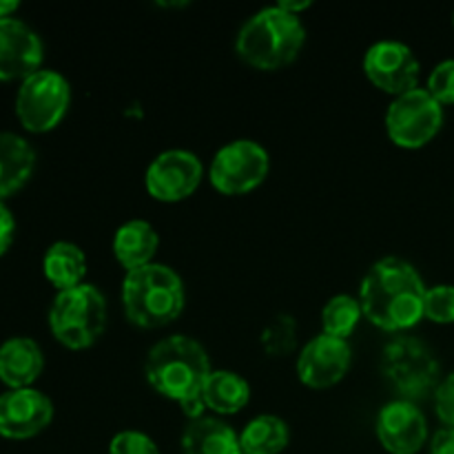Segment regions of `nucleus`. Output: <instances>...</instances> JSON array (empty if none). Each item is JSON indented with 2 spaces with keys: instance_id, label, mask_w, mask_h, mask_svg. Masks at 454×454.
<instances>
[{
  "instance_id": "nucleus-11",
  "label": "nucleus",
  "mask_w": 454,
  "mask_h": 454,
  "mask_svg": "<svg viewBox=\"0 0 454 454\" xmlns=\"http://www.w3.org/2000/svg\"><path fill=\"white\" fill-rule=\"evenodd\" d=\"M419 60L406 43L380 40L364 56V74L381 91L402 96L419 87Z\"/></svg>"
},
{
  "instance_id": "nucleus-14",
  "label": "nucleus",
  "mask_w": 454,
  "mask_h": 454,
  "mask_svg": "<svg viewBox=\"0 0 454 454\" xmlns=\"http://www.w3.org/2000/svg\"><path fill=\"white\" fill-rule=\"evenodd\" d=\"M53 419V403L35 388L7 390L0 395V437L31 439Z\"/></svg>"
},
{
  "instance_id": "nucleus-19",
  "label": "nucleus",
  "mask_w": 454,
  "mask_h": 454,
  "mask_svg": "<svg viewBox=\"0 0 454 454\" xmlns=\"http://www.w3.org/2000/svg\"><path fill=\"white\" fill-rule=\"evenodd\" d=\"M182 454H242L239 434L215 417H200L182 433Z\"/></svg>"
},
{
  "instance_id": "nucleus-18",
  "label": "nucleus",
  "mask_w": 454,
  "mask_h": 454,
  "mask_svg": "<svg viewBox=\"0 0 454 454\" xmlns=\"http://www.w3.org/2000/svg\"><path fill=\"white\" fill-rule=\"evenodd\" d=\"M35 168V151L18 133L0 131V202L18 193Z\"/></svg>"
},
{
  "instance_id": "nucleus-21",
  "label": "nucleus",
  "mask_w": 454,
  "mask_h": 454,
  "mask_svg": "<svg viewBox=\"0 0 454 454\" xmlns=\"http://www.w3.org/2000/svg\"><path fill=\"white\" fill-rule=\"evenodd\" d=\"M202 397L207 408L217 415H235L247 408L251 399V386L233 371H213L204 384Z\"/></svg>"
},
{
  "instance_id": "nucleus-4",
  "label": "nucleus",
  "mask_w": 454,
  "mask_h": 454,
  "mask_svg": "<svg viewBox=\"0 0 454 454\" xmlns=\"http://www.w3.org/2000/svg\"><path fill=\"white\" fill-rule=\"evenodd\" d=\"M186 304L184 282L164 264L129 270L122 282L124 315L133 326L162 328L176 322Z\"/></svg>"
},
{
  "instance_id": "nucleus-23",
  "label": "nucleus",
  "mask_w": 454,
  "mask_h": 454,
  "mask_svg": "<svg viewBox=\"0 0 454 454\" xmlns=\"http://www.w3.org/2000/svg\"><path fill=\"white\" fill-rule=\"evenodd\" d=\"M362 317L364 310L362 304H359V297L346 295V293L331 297L322 310L324 335L337 337V340H348Z\"/></svg>"
},
{
  "instance_id": "nucleus-16",
  "label": "nucleus",
  "mask_w": 454,
  "mask_h": 454,
  "mask_svg": "<svg viewBox=\"0 0 454 454\" xmlns=\"http://www.w3.org/2000/svg\"><path fill=\"white\" fill-rule=\"evenodd\" d=\"M43 368V348L29 337H12L0 346V381L9 390L31 388Z\"/></svg>"
},
{
  "instance_id": "nucleus-27",
  "label": "nucleus",
  "mask_w": 454,
  "mask_h": 454,
  "mask_svg": "<svg viewBox=\"0 0 454 454\" xmlns=\"http://www.w3.org/2000/svg\"><path fill=\"white\" fill-rule=\"evenodd\" d=\"M109 454H160L153 439L137 430H122L109 443Z\"/></svg>"
},
{
  "instance_id": "nucleus-9",
  "label": "nucleus",
  "mask_w": 454,
  "mask_h": 454,
  "mask_svg": "<svg viewBox=\"0 0 454 454\" xmlns=\"http://www.w3.org/2000/svg\"><path fill=\"white\" fill-rule=\"evenodd\" d=\"M270 168L269 151L255 140H233L211 160V184L224 195H247L266 180Z\"/></svg>"
},
{
  "instance_id": "nucleus-6",
  "label": "nucleus",
  "mask_w": 454,
  "mask_h": 454,
  "mask_svg": "<svg viewBox=\"0 0 454 454\" xmlns=\"http://www.w3.org/2000/svg\"><path fill=\"white\" fill-rule=\"evenodd\" d=\"M49 328L62 346L84 350L96 344L106 328V300L93 284L60 291L49 309Z\"/></svg>"
},
{
  "instance_id": "nucleus-24",
  "label": "nucleus",
  "mask_w": 454,
  "mask_h": 454,
  "mask_svg": "<svg viewBox=\"0 0 454 454\" xmlns=\"http://www.w3.org/2000/svg\"><path fill=\"white\" fill-rule=\"evenodd\" d=\"M297 346V322L291 315L282 313L270 319L262 333V348L270 357H286Z\"/></svg>"
},
{
  "instance_id": "nucleus-15",
  "label": "nucleus",
  "mask_w": 454,
  "mask_h": 454,
  "mask_svg": "<svg viewBox=\"0 0 454 454\" xmlns=\"http://www.w3.org/2000/svg\"><path fill=\"white\" fill-rule=\"evenodd\" d=\"M44 47L40 35L18 18L0 20V80H27L43 69Z\"/></svg>"
},
{
  "instance_id": "nucleus-7",
  "label": "nucleus",
  "mask_w": 454,
  "mask_h": 454,
  "mask_svg": "<svg viewBox=\"0 0 454 454\" xmlns=\"http://www.w3.org/2000/svg\"><path fill=\"white\" fill-rule=\"evenodd\" d=\"M71 105V84L60 71L40 69L22 80L16 93V115L31 133H47L62 122Z\"/></svg>"
},
{
  "instance_id": "nucleus-8",
  "label": "nucleus",
  "mask_w": 454,
  "mask_h": 454,
  "mask_svg": "<svg viewBox=\"0 0 454 454\" xmlns=\"http://www.w3.org/2000/svg\"><path fill=\"white\" fill-rule=\"evenodd\" d=\"M443 127V106L417 87L390 102L386 111V131L402 149H421L434 140Z\"/></svg>"
},
{
  "instance_id": "nucleus-3",
  "label": "nucleus",
  "mask_w": 454,
  "mask_h": 454,
  "mask_svg": "<svg viewBox=\"0 0 454 454\" xmlns=\"http://www.w3.org/2000/svg\"><path fill=\"white\" fill-rule=\"evenodd\" d=\"M304 40L306 29L301 18L275 4L244 22L235 40V51L255 69L278 71L300 56Z\"/></svg>"
},
{
  "instance_id": "nucleus-5",
  "label": "nucleus",
  "mask_w": 454,
  "mask_h": 454,
  "mask_svg": "<svg viewBox=\"0 0 454 454\" xmlns=\"http://www.w3.org/2000/svg\"><path fill=\"white\" fill-rule=\"evenodd\" d=\"M381 372L399 399L415 403L426 399L442 384V366L426 341L412 335H397L381 350Z\"/></svg>"
},
{
  "instance_id": "nucleus-1",
  "label": "nucleus",
  "mask_w": 454,
  "mask_h": 454,
  "mask_svg": "<svg viewBox=\"0 0 454 454\" xmlns=\"http://www.w3.org/2000/svg\"><path fill=\"white\" fill-rule=\"evenodd\" d=\"M428 286L419 270L402 257L375 262L359 286L364 317L386 333L403 335L424 319Z\"/></svg>"
},
{
  "instance_id": "nucleus-2",
  "label": "nucleus",
  "mask_w": 454,
  "mask_h": 454,
  "mask_svg": "<svg viewBox=\"0 0 454 454\" xmlns=\"http://www.w3.org/2000/svg\"><path fill=\"white\" fill-rule=\"evenodd\" d=\"M211 359L198 340L171 335L151 346L145 362V375L151 388L173 402L202 395L211 375Z\"/></svg>"
},
{
  "instance_id": "nucleus-17",
  "label": "nucleus",
  "mask_w": 454,
  "mask_h": 454,
  "mask_svg": "<svg viewBox=\"0 0 454 454\" xmlns=\"http://www.w3.org/2000/svg\"><path fill=\"white\" fill-rule=\"evenodd\" d=\"M160 247V235L146 220H129L115 231L114 255L124 270H136L153 264Z\"/></svg>"
},
{
  "instance_id": "nucleus-31",
  "label": "nucleus",
  "mask_w": 454,
  "mask_h": 454,
  "mask_svg": "<svg viewBox=\"0 0 454 454\" xmlns=\"http://www.w3.org/2000/svg\"><path fill=\"white\" fill-rule=\"evenodd\" d=\"M278 4L284 9V12L293 13V16H300L301 12H306V9L310 7V0H295V3H291V0H282V3Z\"/></svg>"
},
{
  "instance_id": "nucleus-26",
  "label": "nucleus",
  "mask_w": 454,
  "mask_h": 454,
  "mask_svg": "<svg viewBox=\"0 0 454 454\" xmlns=\"http://www.w3.org/2000/svg\"><path fill=\"white\" fill-rule=\"evenodd\" d=\"M426 91H428L442 106L454 105V58L439 62V65L430 71Z\"/></svg>"
},
{
  "instance_id": "nucleus-20",
  "label": "nucleus",
  "mask_w": 454,
  "mask_h": 454,
  "mask_svg": "<svg viewBox=\"0 0 454 454\" xmlns=\"http://www.w3.org/2000/svg\"><path fill=\"white\" fill-rule=\"evenodd\" d=\"M44 278L53 288L69 291L84 284L87 275V255L74 242H53L43 257Z\"/></svg>"
},
{
  "instance_id": "nucleus-13",
  "label": "nucleus",
  "mask_w": 454,
  "mask_h": 454,
  "mask_svg": "<svg viewBox=\"0 0 454 454\" xmlns=\"http://www.w3.org/2000/svg\"><path fill=\"white\" fill-rule=\"evenodd\" d=\"M375 433L386 452L417 454L428 442V421L417 403L395 399L377 415Z\"/></svg>"
},
{
  "instance_id": "nucleus-10",
  "label": "nucleus",
  "mask_w": 454,
  "mask_h": 454,
  "mask_svg": "<svg viewBox=\"0 0 454 454\" xmlns=\"http://www.w3.org/2000/svg\"><path fill=\"white\" fill-rule=\"evenodd\" d=\"M204 177L202 160L184 149L162 151L151 160L145 173V186L158 202H182L198 191Z\"/></svg>"
},
{
  "instance_id": "nucleus-33",
  "label": "nucleus",
  "mask_w": 454,
  "mask_h": 454,
  "mask_svg": "<svg viewBox=\"0 0 454 454\" xmlns=\"http://www.w3.org/2000/svg\"><path fill=\"white\" fill-rule=\"evenodd\" d=\"M452 25H454V13H452Z\"/></svg>"
},
{
  "instance_id": "nucleus-32",
  "label": "nucleus",
  "mask_w": 454,
  "mask_h": 454,
  "mask_svg": "<svg viewBox=\"0 0 454 454\" xmlns=\"http://www.w3.org/2000/svg\"><path fill=\"white\" fill-rule=\"evenodd\" d=\"M18 7H20V4H18L16 0H0V20H3V18H12V13L18 12Z\"/></svg>"
},
{
  "instance_id": "nucleus-28",
  "label": "nucleus",
  "mask_w": 454,
  "mask_h": 454,
  "mask_svg": "<svg viewBox=\"0 0 454 454\" xmlns=\"http://www.w3.org/2000/svg\"><path fill=\"white\" fill-rule=\"evenodd\" d=\"M434 411L443 426L454 428V372L443 377L434 390Z\"/></svg>"
},
{
  "instance_id": "nucleus-12",
  "label": "nucleus",
  "mask_w": 454,
  "mask_h": 454,
  "mask_svg": "<svg viewBox=\"0 0 454 454\" xmlns=\"http://www.w3.org/2000/svg\"><path fill=\"white\" fill-rule=\"evenodd\" d=\"M350 362H353V348L348 340H337L322 333L300 350L297 377L309 388L326 390L344 380Z\"/></svg>"
},
{
  "instance_id": "nucleus-29",
  "label": "nucleus",
  "mask_w": 454,
  "mask_h": 454,
  "mask_svg": "<svg viewBox=\"0 0 454 454\" xmlns=\"http://www.w3.org/2000/svg\"><path fill=\"white\" fill-rule=\"evenodd\" d=\"M13 238H16V220L7 204L0 202V257L12 248Z\"/></svg>"
},
{
  "instance_id": "nucleus-22",
  "label": "nucleus",
  "mask_w": 454,
  "mask_h": 454,
  "mask_svg": "<svg viewBox=\"0 0 454 454\" xmlns=\"http://www.w3.org/2000/svg\"><path fill=\"white\" fill-rule=\"evenodd\" d=\"M291 442L286 421L275 415H260L247 424L239 433L242 454H279Z\"/></svg>"
},
{
  "instance_id": "nucleus-30",
  "label": "nucleus",
  "mask_w": 454,
  "mask_h": 454,
  "mask_svg": "<svg viewBox=\"0 0 454 454\" xmlns=\"http://www.w3.org/2000/svg\"><path fill=\"white\" fill-rule=\"evenodd\" d=\"M428 454H454V428H439L430 439Z\"/></svg>"
},
{
  "instance_id": "nucleus-25",
  "label": "nucleus",
  "mask_w": 454,
  "mask_h": 454,
  "mask_svg": "<svg viewBox=\"0 0 454 454\" xmlns=\"http://www.w3.org/2000/svg\"><path fill=\"white\" fill-rule=\"evenodd\" d=\"M424 317L434 324H454V286H430L424 301Z\"/></svg>"
}]
</instances>
